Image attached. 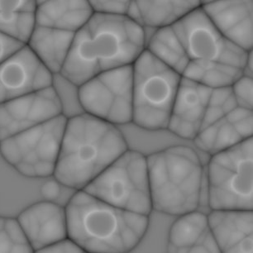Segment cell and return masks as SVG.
<instances>
[{
	"mask_svg": "<svg viewBox=\"0 0 253 253\" xmlns=\"http://www.w3.org/2000/svg\"><path fill=\"white\" fill-rule=\"evenodd\" d=\"M145 29L126 16L94 13L75 33L61 75L76 86L114 69L132 66L146 50Z\"/></svg>",
	"mask_w": 253,
	"mask_h": 253,
	"instance_id": "cell-1",
	"label": "cell"
},
{
	"mask_svg": "<svg viewBox=\"0 0 253 253\" xmlns=\"http://www.w3.org/2000/svg\"><path fill=\"white\" fill-rule=\"evenodd\" d=\"M128 150L119 127L83 113L67 119L53 177L83 190Z\"/></svg>",
	"mask_w": 253,
	"mask_h": 253,
	"instance_id": "cell-2",
	"label": "cell"
},
{
	"mask_svg": "<svg viewBox=\"0 0 253 253\" xmlns=\"http://www.w3.org/2000/svg\"><path fill=\"white\" fill-rule=\"evenodd\" d=\"M66 210L67 238L86 253H129L147 233L148 216L127 212L84 190Z\"/></svg>",
	"mask_w": 253,
	"mask_h": 253,
	"instance_id": "cell-3",
	"label": "cell"
},
{
	"mask_svg": "<svg viewBox=\"0 0 253 253\" xmlns=\"http://www.w3.org/2000/svg\"><path fill=\"white\" fill-rule=\"evenodd\" d=\"M171 28L187 59L182 78L215 89L232 86L243 76L251 51H243L228 42L201 6Z\"/></svg>",
	"mask_w": 253,
	"mask_h": 253,
	"instance_id": "cell-4",
	"label": "cell"
},
{
	"mask_svg": "<svg viewBox=\"0 0 253 253\" xmlns=\"http://www.w3.org/2000/svg\"><path fill=\"white\" fill-rule=\"evenodd\" d=\"M147 162L152 209L173 216L196 211L205 170L194 148L167 147L147 156Z\"/></svg>",
	"mask_w": 253,
	"mask_h": 253,
	"instance_id": "cell-5",
	"label": "cell"
},
{
	"mask_svg": "<svg viewBox=\"0 0 253 253\" xmlns=\"http://www.w3.org/2000/svg\"><path fill=\"white\" fill-rule=\"evenodd\" d=\"M132 71V123L148 131L167 129L182 77L147 50Z\"/></svg>",
	"mask_w": 253,
	"mask_h": 253,
	"instance_id": "cell-6",
	"label": "cell"
},
{
	"mask_svg": "<svg viewBox=\"0 0 253 253\" xmlns=\"http://www.w3.org/2000/svg\"><path fill=\"white\" fill-rule=\"evenodd\" d=\"M83 190L120 210L149 216L152 205L147 157L127 150Z\"/></svg>",
	"mask_w": 253,
	"mask_h": 253,
	"instance_id": "cell-7",
	"label": "cell"
},
{
	"mask_svg": "<svg viewBox=\"0 0 253 253\" xmlns=\"http://www.w3.org/2000/svg\"><path fill=\"white\" fill-rule=\"evenodd\" d=\"M253 138L213 155L208 165L213 210H253Z\"/></svg>",
	"mask_w": 253,
	"mask_h": 253,
	"instance_id": "cell-8",
	"label": "cell"
},
{
	"mask_svg": "<svg viewBox=\"0 0 253 253\" xmlns=\"http://www.w3.org/2000/svg\"><path fill=\"white\" fill-rule=\"evenodd\" d=\"M67 119L57 117L0 142V153L21 175L53 176Z\"/></svg>",
	"mask_w": 253,
	"mask_h": 253,
	"instance_id": "cell-9",
	"label": "cell"
},
{
	"mask_svg": "<svg viewBox=\"0 0 253 253\" xmlns=\"http://www.w3.org/2000/svg\"><path fill=\"white\" fill-rule=\"evenodd\" d=\"M253 134V112L238 106L231 87L213 89L195 146L212 157Z\"/></svg>",
	"mask_w": 253,
	"mask_h": 253,
	"instance_id": "cell-10",
	"label": "cell"
},
{
	"mask_svg": "<svg viewBox=\"0 0 253 253\" xmlns=\"http://www.w3.org/2000/svg\"><path fill=\"white\" fill-rule=\"evenodd\" d=\"M132 66L99 74L79 86L84 113L114 126L132 120Z\"/></svg>",
	"mask_w": 253,
	"mask_h": 253,
	"instance_id": "cell-11",
	"label": "cell"
},
{
	"mask_svg": "<svg viewBox=\"0 0 253 253\" xmlns=\"http://www.w3.org/2000/svg\"><path fill=\"white\" fill-rule=\"evenodd\" d=\"M62 115L52 87L0 104V142Z\"/></svg>",
	"mask_w": 253,
	"mask_h": 253,
	"instance_id": "cell-12",
	"label": "cell"
},
{
	"mask_svg": "<svg viewBox=\"0 0 253 253\" xmlns=\"http://www.w3.org/2000/svg\"><path fill=\"white\" fill-rule=\"evenodd\" d=\"M52 75L26 45L0 65V104L51 86Z\"/></svg>",
	"mask_w": 253,
	"mask_h": 253,
	"instance_id": "cell-13",
	"label": "cell"
},
{
	"mask_svg": "<svg viewBox=\"0 0 253 253\" xmlns=\"http://www.w3.org/2000/svg\"><path fill=\"white\" fill-rule=\"evenodd\" d=\"M34 252L67 239L65 208L56 203H36L23 210L17 218Z\"/></svg>",
	"mask_w": 253,
	"mask_h": 253,
	"instance_id": "cell-14",
	"label": "cell"
},
{
	"mask_svg": "<svg viewBox=\"0 0 253 253\" xmlns=\"http://www.w3.org/2000/svg\"><path fill=\"white\" fill-rule=\"evenodd\" d=\"M213 89L182 78L167 129L183 139L194 141L205 119Z\"/></svg>",
	"mask_w": 253,
	"mask_h": 253,
	"instance_id": "cell-15",
	"label": "cell"
},
{
	"mask_svg": "<svg viewBox=\"0 0 253 253\" xmlns=\"http://www.w3.org/2000/svg\"><path fill=\"white\" fill-rule=\"evenodd\" d=\"M201 8L228 42L243 51H253V1H205Z\"/></svg>",
	"mask_w": 253,
	"mask_h": 253,
	"instance_id": "cell-16",
	"label": "cell"
},
{
	"mask_svg": "<svg viewBox=\"0 0 253 253\" xmlns=\"http://www.w3.org/2000/svg\"><path fill=\"white\" fill-rule=\"evenodd\" d=\"M208 221L220 253H253V210H213Z\"/></svg>",
	"mask_w": 253,
	"mask_h": 253,
	"instance_id": "cell-17",
	"label": "cell"
},
{
	"mask_svg": "<svg viewBox=\"0 0 253 253\" xmlns=\"http://www.w3.org/2000/svg\"><path fill=\"white\" fill-rule=\"evenodd\" d=\"M167 253H220L208 216L196 211L180 216L170 228Z\"/></svg>",
	"mask_w": 253,
	"mask_h": 253,
	"instance_id": "cell-18",
	"label": "cell"
},
{
	"mask_svg": "<svg viewBox=\"0 0 253 253\" xmlns=\"http://www.w3.org/2000/svg\"><path fill=\"white\" fill-rule=\"evenodd\" d=\"M201 4L202 1H131L126 17L143 29L156 31L172 27Z\"/></svg>",
	"mask_w": 253,
	"mask_h": 253,
	"instance_id": "cell-19",
	"label": "cell"
},
{
	"mask_svg": "<svg viewBox=\"0 0 253 253\" xmlns=\"http://www.w3.org/2000/svg\"><path fill=\"white\" fill-rule=\"evenodd\" d=\"M94 11L89 1H37V26L76 33Z\"/></svg>",
	"mask_w": 253,
	"mask_h": 253,
	"instance_id": "cell-20",
	"label": "cell"
},
{
	"mask_svg": "<svg viewBox=\"0 0 253 253\" xmlns=\"http://www.w3.org/2000/svg\"><path fill=\"white\" fill-rule=\"evenodd\" d=\"M75 33L37 26L27 46L46 70L60 74L63 69L73 42Z\"/></svg>",
	"mask_w": 253,
	"mask_h": 253,
	"instance_id": "cell-21",
	"label": "cell"
},
{
	"mask_svg": "<svg viewBox=\"0 0 253 253\" xmlns=\"http://www.w3.org/2000/svg\"><path fill=\"white\" fill-rule=\"evenodd\" d=\"M37 1H0V33L27 45L36 23Z\"/></svg>",
	"mask_w": 253,
	"mask_h": 253,
	"instance_id": "cell-22",
	"label": "cell"
},
{
	"mask_svg": "<svg viewBox=\"0 0 253 253\" xmlns=\"http://www.w3.org/2000/svg\"><path fill=\"white\" fill-rule=\"evenodd\" d=\"M146 50L182 77L187 59L171 27L154 31L147 41Z\"/></svg>",
	"mask_w": 253,
	"mask_h": 253,
	"instance_id": "cell-23",
	"label": "cell"
},
{
	"mask_svg": "<svg viewBox=\"0 0 253 253\" xmlns=\"http://www.w3.org/2000/svg\"><path fill=\"white\" fill-rule=\"evenodd\" d=\"M17 218L0 217V253H34Z\"/></svg>",
	"mask_w": 253,
	"mask_h": 253,
	"instance_id": "cell-24",
	"label": "cell"
},
{
	"mask_svg": "<svg viewBox=\"0 0 253 253\" xmlns=\"http://www.w3.org/2000/svg\"><path fill=\"white\" fill-rule=\"evenodd\" d=\"M231 89L238 107L253 110V80L242 76L232 84Z\"/></svg>",
	"mask_w": 253,
	"mask_h": 253,
	"instance_id": "cell-25",
	"label": "cell"
},
{
	"mask_svg": "<svg viewBox=\"0 0 253 253\" xmlns=\"http://www.w3.org/2000/svg\"><path fill=\"white\" fill-rule=\"evenodd\" d=\"M94 13L126 16L131 1H89Z\"/></svg>",
	"mask_w": 253,
	"mask_h": 253,
	"instance_id": "cell-26",
	"label": "cell"
},
{
	"mask_svg": "<svg viewBox=\"0 0 253 253\" xmlns=\"http://www.w3.org/2000/svg\"><path fill=\"white\" fill-rule=\"evenodd\" d=\"M25 46V44L0 33V65Z\"/></svg>",
	"mask_w": 253,
	"mask_h": 253,
	"instance_id": "cell-27",
	"label": "cell"
},
{
	"mask_svg": "<svg viewBox=\"0 0 253 253\" xmlns=\"http://www.w3.org/2000/svg\"><path fill=\"white\" fill-rule=\"evenodd\" d=\"M34 253H86L78 246L72 243L70 239H66L61 243L42 250L37 251Z\"/></svg>",
	"mask_w": 253,
	"mask_h": 253,
	"instance_id": "cell-28",
	"label": "cell"
},
{
	"mask_svg": "<svg viewBox=\"0 0 253 253\" xmlns=\"http://www.w3.org/2000/svg\"><path fill=\"white\" fill-rule=\"evenodd\" d=\"M61 184L57 180H51L44 183L41 188V193L46 201L53 202L61 195Z\"/></svg>",
	"mask_w": 253,
	"mask_h": 253,
	"instance_id": "cell-29",
	"label": "cell"
}]
</instances>
